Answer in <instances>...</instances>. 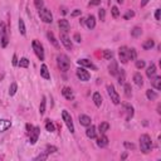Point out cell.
Returning <instances> with one entry per match:
<instances>
[{
  "instance_id": "f5cc1de1",
  "label": "cell",
  "mask_w": 161,
  "mask_h": 161,
  "mask_svg": "<svg viewBox=\"0 0 161 161\" xmlns=\"http://www.w3.org/2000/svg\"><path fill=\"white\" fill-rule=\"evenodd\" d=\"M160 13H161V10H160V9H156V11H155V19H156V20H160Z\"/></svg>"
},
{
  "instance_id": "11a10c76",
  "label": "cell",
  "mask_w": 161,
  "mask_h": 161,
  "mask_svg": "<svg viewBox=\"0 0 161 161\" xmlns=\"http://www.w3.org/2000/svg\"><path fill=\"white\" fill-rule=\"evenodd\" d=\"M34 127L32 126V125H29V124H26V132H28V135H29V133L32 132V130H33Z\"/></svg>"
},
{
  "instance_id": "4316f807",
  "label": "cell",
  "mask_w": 161,
  "mask_h": 161,
  "mask_svg": "<svg viewBox=\"0 0 161 161\" xmlns=\"http://www.w3.org/2000/svg\"><path fill=\"white\" fill-rule=\"evenodd\" d=\"M133 80H135V83L139 87H141L143 84V78H142L141 73H135V74H133Z\"/></svg>"
},
{
  "instance_id": "91938a15",
  "label": "cell",
  "mask_w": 161,
  "mask_h": 161,
  "mask_svg": "<svg viewBox=\"0 0 161 161\" xmlns=\"http://www.w3.org/2000/svg\"><path fill=\"white\" fill-rule=\"evenodd\" d=\"M79 23H80V24H84V23H86V19H80Z\"/></svg>"
},
{
  "instance_id": "ffe728a7",
  "label": "cell",
  "mask_w": 161,
  "mask_h": 161,
  "mask_svg": "<svg viewBox=\"0 0 161 161\" xmlns=\"http://www.w3.org/2000/svg\"><path fill=\"white\" fill-rule=\"evenodd\" d=\"M146 76L149 77V78H152L154 76H156V65L154 63H151L149 67H147V69H146Z\"/></svg>"
},
{
  "instance_id": "9f6ffc18",
  "label": "cell",
  "mask_w": 161,
  "mask_h": 161,
  "mask_svg": "<svg viewBox=\"0 0 161 161\" xmlns=\"http://www.w3.org/2000/svg\"><path fill=\"white\" fill-rule=\"evenodd\" d=\"M149 2H150V0H141V3H140L141 8H143V6H145V5L147 4V3H149Z\"/></svg>"
},
{
  "instance_id": "ba28073f",
  "label": "cell",
  "mask_w": 161,
  "mask_h": 161,
  "mask_svg": "<svg viewBox=\"0 0 161 161\" xmlns=\"http://www.w3.org/2000/svg\"><path fill=\"white\" fill-rule=\"evenodd\" d=\"M76 74H77V77L80 80H83V82H87V80L91 79V74L88 73V71H86L84 67H80V68H78L76 71Z\"/></svg>"
},
{
  "instance_id": "6da1fadb",
  "label": "cell",
  "mask_w": 161,
  "mask_h": 161,
  "mask_svg": "<svg viewBox=\"0 0 161 161\" xmlns=\"http://www.w3.org/2000/svg\"><path fill=\"white\" fill-rule=\"evenodd\" d=\"M140 149L143 154H149L152 149V141H151V137L149 135H141L140 137Z\"/></svg>"
},
{
  "instance_id": "ac0fdd59",
  "label": "cell",
  "mask_w": 161,
  "mask_h": 161,
  "mask_svg": "<svg viewBox=\"0 0 161 161\" xmlns=\"http://www.w3.org/2000/svg\"><path fill=\"white\" fill-rule=\"evenodd\" d=\"M151 86L155 88V89H161V77L159 76H154L151 78Z\"/></svg>"
},
{
  "instance_id": "4fadbf2b",
  "label": "cell",
  "mask_w": 161,
  "mask_h": 161,
  "mask_svg": "<svg viewBox=\"0 0 161 161\" xmlns=\"http://www.w3.org/2000/svg\"><path fill=\"white\" fill-rule=\"evenodd\" d=\"M124 111L126 113V120L130 121L132 117H133V113H135V111H133V107L128 103H124Z\"/></svg>"
},
{
  "instance_id": "6f0895ef",
  "label": "cell",
  "mask_w": 161,
  "mask_h": 161,
  "mask_svg": "<svg viewBox=\"0 0 161 161\" xmlns=\"http://www.w3.org/2000/svg\"><path fill=\"white\" fill-rule=\"evenodd\" d=\"M62 13H63V14H67V9H65V8H62Z\"/></svg>"
},
{
  "instance_id": "3957f363",
  "label": "cell",
  "mask_w": 161,
  "mask_h": 161,
  "mask_svg": "<svg viewBox=\"0 0 161 161\" xmlns=\"http://www.w3.org/2000/svg\"><path fill=\"white\" fill-rule=\"evenodd\" d=\"M9 43V37H8V29L5 23H0V45L5 48Z\"/></svg>"
},
{
  "instance_id": "b9f144b4",
  "label": "cell",
  "mask_w": 161,
  "mask_h": 161,
  "mask_svg": "<svg viewBox=\"0 0 161 161\" xmlns=\"http://www.w3.org/2000/svg\"><path fill=\"white\" fill-rule=\"evenodd\" d=\"M111 13H112V17L113 18H118L120 17V10L117 6H112L111 8Z\"/></svg>"
},
{
  "instance_id": "30bf717a",
  "label": "cell",
  "mask_w": 161,
  "mask_h": 161,
  "mask_svg": "<svg viewBox=\"0 0 161 161\" xmlns=\"http://www.w3.org/2000/svg\"><path fill=\"white\" fill-rule=\"evenodd\" d=\"M61 42L63 43V45L65 47V49H68V50H72V48H73L72 40H71V38H69L68 35H67L65 33L61 34Z\"/></svg>"
},
{
  "instance_id": "83f0119b",
  "label": "cell",
  "mask_w": 161,
  "mask_h": 161,
  "mask_svg": "<svg viewBox=\"0 0 161 161\" xmlns=\"http://www.w3.org/2000/svg\"><path fill=\"white\" fill-rule=\"evenodd\" d=\"M116 76H118V83H120V84H124V83H125V78H126L125 71H124V69H118V72H117Z\"/></svg>"
},
{
  "instance_id": "7402d4cb",
  "label": "cell",
  "mask_w": 161,
  "mask_h": 161,
  "mask_svg": "<svg viewBox=\"0 0 161 161\" xmlns=\"http://www.w3.org/2000/svg\"><path fill=\"white\" fill-rule=\"evenodd\" d=\"M86 25H87L88 29H95V26H96V18L93 17V15H89L86 19Z\"/></svg>"
},
{
  "instance_id": "52a82bcc",
  "label": "cell",
  "mask_w": 161,
  "mask_h": 161,
  "mask_svg": "<svg viewBox=\"0 0 161 161\" xmlns=\"http://www.w3.org/2000/svg\"><path fill=\"white\" fill-rule=\"evenodd\" d=\"M107 92H108V96L111 97V101L115 103V104H120V96H118V93L116 92L113 84H108L107 86Z\"/></svg>"
},
{
  "instance_id": "5bb4252c",
  "label": "cell",
  "mask_w": 161,
  "mask_h": 161,
  "mask_svg": "<svg viewBox=\"0 0 161 161\" xmlns=\"http://www.w3.org/2000/svg\"><path fill=\"white\" fill-rule=\"evenodd\" d=\"M62 95L64 96V98L69 100V101H72L74 98V95H73V92H72V89L69 87H63L62 88Z\"/></svg>"
},
{
  "instance_id": "9c48e42d",
  "label": "cell",
  "mask_w": 161,
  "mask_h": 161,
  "mask_svg": "<svg viewBox=\"0 0 161 161\" xmlns=\"http://www.w3.org/2000/svg\"><path fill=\"white\" fill-rule=\"evenodd\" d=\"M118 57H120V61L122 62L124 64H126L128 62V48L127 47H121L118 49Z\"/></svg>"
},
{
  "instance_id": "8992f818",
  "label": "cell",
  "mask_w": 161,
  "mask_h": 161,
  "mask_svg": "<svg viewBox=\"0 0 161 161\" xmlns=\"http://www.w3.org/2000/svg\"><path fill=\"white\" fill-rule=\"evenodd\" d=\"M39 17H40V19H42L44 23H47V24H50L53 22V15H52L50 10L47 9V8H44V6L42 9H39Z\"/></svg>"
},
{
  "instance_id": "7bdbcfd3",
  "label": "cell",
  "mask_w": 161,
  "mask_h": 161,
  "mask_svg": "<svg viewBox=\"0 0 161 161\" xmlns=\"http://www.w3.org/2000/svg\"><path fill=\"white\" fill-rule=\"evenodd\" d=\"M132 17H135V11H133V10H127L126 11V14L124 15V19H130V18H132Z\"/></svg>"
},
{
  "instance_id": "d6986e66",
  "label": "cell",
  "mask_w": 161,
  "mask_h": 161,
  "mask_svg": "<svg viewBox=\"0 0 161 161\" xmlns=\"http://www.w3.org/2000/svg\"><path fill=\"white\" fill-rule=\"evenodd\" d=\"M91 122H92V120H91V117L89 116H87V115H80L79 116V124L82 125V126H89L91 125Z\"/></svg>"
},
{
  "instance_id": "f6af8a7d",
  "label": "cell",
  "mask_w": 161,
  "mask_h": 161,
  "mask_svg": "<svg viewBox=\"0 0 161 161\" xmlns=\"http://www.w3.org/2000/svg\"><path fill=\"white\" fill-rule=\"evenodd\" d=\"M47 159H48V154H47V152L40 154V155H38L37 157H34L35 161H38V160H47Z\"/></svg>"
},
{
  "instance_id": "8d00e7d4",
  "label": "cell",
  "mask_w": 161,
  "mask_h": 161,
  "mask_svg": "<svg viewBox=\"0 0 161 161\" xmlns=\"http://www.w3.org/2000/svg\"><path fill=\"white\" fill-rule=\"evenodd\" d=\"M18 25H19V32H20V34H22V35H25V34H26V29H25L24 20H23V19H19Z\"/></svg>"
},
{
  "instance_id": "4dcf8cb0",
  "label": "cell",
  "mask_w": 161,
  "mask_h": 161,
  "mask_svg": "<svg viewBox=\"0 0 161 161\" xmlns=\"http://www.w3.org/2000/svg\"><path fill=\"white\" fill-rule=\"evenodd\" d=\"M45 106H47V101L45 97H42V101H40V106H39V113L40 115H44L45 113Z\"/></svg>"
},
{
  "instance_id": "d6a6232c",
  "label": "cell",
  "mask_w": 161,
  "mask_h": 161,
  "mask_svg": "<svg viewBox=\"0 0 161 161\" xmlns=\"http://www.w3.org/2000/svg\"><path fill=\"white\" fill-rule=\"evenodd\" d=\"M18 65L20 67V68H28L29 67V59L28 58H22L19 62H18Z\"/></svg>"
},
{
  "instance_id": "e0dca14e",
  "label": "cell",
  "mask_w": 161,
  "mask_h": 161,
  "mask_svg": "<svg viewBox=\"0 0 161 161\" xmlns=\"http://www.w3.org/2000/svg\"><path fill=\"white\" fill-rule=\"evenodd\" d=\"M107 145H108V137H107L104 133H102V136L97 139V146L103 149V147H106Z\"/></svg>"
},
{
  "instance_id": "7c38bea8",
  "label": "cell",
  "mask_w": 161,
  "mask_h": 161,
  "mask_svg": "<svg viewBox=\"0 0 161 161\" xmlns=\"http://www.w3.org/2000/svg\"><path fill=\"white\" fill-rule=\"evenodd\" d=\"M77 63H78L80 67H84V68H91V69H93V71H97V67L93 64L89 59H79V61H77Z\"/></svg>"
},
{
  "instance_id": "5b68a950",
  "label": "cell",
  "mask_w": 161,
  "mask_h": 161,
  "mask_svg": "<svg viewBox=\"0 0 161 161\" xmlns=\"http://www.w3.org/2000/svg\"><path fill=\"white\" fill-rule=\"evenodd\" d=\"M62 118H63V121H64L65 126L68 127V130L71 131V133H73V132H74V125H73L72 116L68 113V111H65V110L62 111Z\"/></svg>"
},
{
  "instance_id": "484cf974",
  "label": "cell",
  "mask_w": 161,
  "mask_h": 161,
  "mask_svg": "<svg viewBox=\"0 0 161 161\" xmlns=\"http://www.w3.org/2000/svg\"><path fill=\"white\" fill-rule=\"evenodd\" d=\"M93 102H95V104L97 107H101V104H102V96H101V93H98V92L93 93Z\"/></svg>"
},
{
  "instance_id": "74e56055",
  "label": "cell",
  "mask_w": 161,
  "mask_h": 161,
  "mask_svg": "<svg viewBox=\"0 0 161 161\" xmlns=\"http://www.w3.org/2000/svg\"><path fill=\"white\" fill-rule=\"evenodd\" d=\"M17 91H18V84L15 82H13L10 84V87H9V95L10 96H14L15 93H17Z\"/></svg>"
},
{
  "instance_id": "9a60e30c",
  "label": "cell",
  "mask_w": 161,
  "mask_h": 161,
  "mask_svg": "<svg viewBox=\"0 0 161 161\" xmlns=\"http://www.w3.org/2000/svg\"><path fill=\"white\" fill-rule=\"evenodd\" d=\"M86 135L88 139H96L97 137V132H96V127L95 126H87V130H86Z\"/></svg>"
},
{
  "instance_id": "c3c4849f",
  "label": "cell",
  "mask_w": 161,
  "mask_h": 161,
  "mask_svg": "<svg viewBox=\"0 0 161 161\" xmlns=\"http://www.w3.org/2000/svg\"><path fill=\"white\" fill-rule=\"evenodd\" d=\"M101 4V0H91L89 2V6H96V5H100Z\"/></svg>"
},
{
  "instance_id": "44dd1931",
  "label": "cell",
  "mask_w": 161,
  "mask_h": 161,
  "mask_svg": "<svg viewBox=\"0 0 161 161\" xmlns=\"http://www.w3.org/2000/svg\"><path fill=\"white\" fill-rule=\"evenodd\" d=\"M11 126V121L9 120H0V132H4Z\"/></svg>"
},
{
  "instance_id": "60d3db41",
  "label": "cell",
  "mask_w": 161,
  "mask_h": 161,
  "mask_svg": "<svg viewBox=\"0 0 161 161\" xmlns=\"http://www.w3.org/2000/svg\"><path fill=\"white\" fill-rule=\"evenodd\" d=\"M58 151V149L56 146H50V145H48L47 147H45V152L49 155V154H53V152H57Z\"/></svg>"
},
{
  "instance_id": "1f68e13d",
  "label": "cell",
  "mask_w": 161,
  "mask_h": 161,
  "mask_svg": "<svg viewBox=\"0 0 161 161\" xmlns=\"http://www.w3.org/2000/svg\"><path fill=\"white\" fill-rule=\"evenodd\" d=\"M154 45H155L154 40H152V39H147L146 42H145V43L142 44V48H143V49H146V50H149V49L154 48Z\"/></svg>"
},
{
  "instance_id": "8fae6325",
  "label": "cell",
  "mask_w": 161,
  "mask_h": 161,
  "mask_svg": "<svg viewBox=\"0 0 161 161\" xmlns=\"http://www.w3.org/2000/svg\"><path fill=\"white\" fill-rule=\"evenodd\" d=\"M39 133H40V127H34V128L32 130V132L29 133V140H30V143H32V145L37 143L38 137H39Z\"/></svg>"
},
{
  "instance_id": "cb8c5ba5",
  "label": "cell",
  "mask_w": 161,
  "mask_h": 161,
  "mask_svg": "<svg viewBox=\"0 0 161 161\" xmlns=\"http://www.w3.org/2000/svg\"><path fill=\"white\" fill-rule=\"evenodd\" d=\"M40 76L44 79H50V73H49L48 67L45 64H42V67H40Z\"/></svg>"
},
{
  "instance_id": "836d02e7",
  "label": "cell",
  "mask_w": 161,
  "mask_h": 161,
  "mask_svg": "<svg viewBox=\"0 0 161 161\" xmlns=\"http://www.w3.org/2000/svg\"><path fill=\"white\" fill-rule=\"evenodd\" d=\"M98 130H100L101 133H106L107 131L110 130V124H107V122H102V124H100Z\"/></svg>"
},
{
  "instance_id": "f35d334b",
  "label": "cell",
  "mask_w": 161,
  "mask_h": 161,
  "mask_svg": "<svg viewBox=\"0 0 161 161\" xmlns=\"http://www.w3.org/2000/svg\"><path fill=\"white\" fill-rule=\"evenodd\" d=\"M103 57H104V59L112 61V58H113V53H112L111 50H108V49H106V50L103 52Z\"/></svg>"
},
{
  "instance_id": "d4e9b609",
  "label": "cell",
  "mask_w": 161,
  "mask_h": 161,
  "mask_svg": "<svg viewBox=\"0 0 161 161\" xmlns=\"http://www.w3.org/2000/svg\"><path fill=\"white\" fill-rule=\"evenodd\" d=\"M47 37H48V39H49V42L54 45L56 48H59V43H58V40L56 39V37H54V34H53L52 32H48L47 33Z\"/></svg>"
},
{
  "instance_id": "2e32d148",
  "label": "cell",
  "mask_w": 161,
  "mask_h": 161,
  "mask_svg": "<svg viewBox=\"0 0 161 161\" xmlns=\"http://www.w3.org/2000/svg\"><path fill=\"white\" fill-rule=\"evenodd\" d=\"M58 25H59V29H61L63 33H68V32H69V23H68V20L61 19V20L58 22Z\"/></svg>"
},
{
  "instance_id": "277c9868",
  "label": "cell",
  "mask_w": 161,
  "mask_h": 161,
  "mask_svg": "<svg viewBox=\"0 0 161 161\" xmlns=\"http://www.w3.org/2000/svg\"><path fill=\"white\" fill-rule=\"evenodd\" d=\"M32 47H33V50L35 53V56L39 58V61H44V49H43V45L40 44L38 40H33V42H32Z\"/></svg>"
},
{
  "instance_id": "f1b7e54d",
  "label": "cell",
  "mask_w": 161,
  "mask_h": 161,
  "mask_svg": "<svg viewBox=\"0 0 161 161\" xmlns=\"http://www.w3.org/2000/svg\"><path fill=\"white\" fill-rule=\"evenodd\" d=\"M146 97L149 98L150 101H155L157 98V93L155 91H152V89H147L146 91Z\"/></svg>"
},
{
  "instance_id": "f546056e",
  "label": "cell",
  "mask_w": 161,
  "mask_h": 161,
  "mask_svg": "<svg viewBox=\"0 0 161 161\" xmlns=\"http://www.w3.org/2000/svg\"><path fill=\"white\" fill-rule=\"evenodd\" d=\"M141 34H142V29L140 26H135V28L131 30V37H133V38H139V37H141Z\"/></svg>"
},
{
  "instance_id": "f907efd6",
  "label": "cell",
  "mask_w": 161,
  "mask_h": 161,
  "mask_svg": "<svg viewBox=\"0 0 161 161\" xmlns=\"http://www.w3.org/2000/svg\"><path fill=\"white\" fill-rule=\"evenodd\" d=\"M73 39H74V42H77V43H80V42H82V38H80V35H79L78 33H76V34H74Z\"/></svg>"
},
{
  "instance_id": "7a4b0ae2",
  "label": "cell",
  "mask_w": 161,
  "mask_h": 161,
  "mask_svg": "<svg viewBox=\"0 0 161 161\" xmlns=\"http://www.w3.org/2000/svg\"><path fill=\"white\" fill-rule=\"evenodd\" d=\"M57 63H58V67L62 72H67L71 68V61L65 54H59L57 58Z\"/></svg>"
},
{
  "instance_id": "bcb514c9",
  "label": "cell",
  "mask_w": 161,
  "mask_h": 161,
  "mask_svg": "<svg viewBox=\"0 0 161 161\" xmlns=\"http://www.w3.org/2000/svg\"><path fill=\"white\" fill-rule=\"evenodd\" d=\"M145 65H146L145 61H136V68L137 69H142Z\"/></svg>"
},
{
  "instance_id": "680465c9",
  "label": "cell",
  "mask_w": 161,
  "mask_h": 161,
  "mask_svg": "<svg viewBox=\"0 0 161 161\" xmlns=\"http://www.w3.org/2000/svg\"><path fill=\"white\" fill-rule=\"evenodd\" d=\"M116 2H117V3H118V4H122V3H124V2H125V0H116Z\"/></svg>"
},
{
  "instance_id": "ab89813d",
  "label": "cell",
  "mask_w": 161,
  "mask_h": 161,
  "mask_svg": "<svg viewBox=\"0 0 161 161\" xmlns=\"http://www.w3.org/2000/svg\"><path fill=\"white\" fill-rule=\"evenodd\" d=\"M124 88H125V95L127 96V97H131V95H132V89H131V86L128 84V83H124Z\"/></svg>"
},
{
  "instance_id": "681fc988",
  "label": "cell",
  "mask_w": 161,
  "mask_h": 161,
  "mask_svg": "<svg viewBox=\"0 0 161 161\" xmlns=\"http://www.w3.org/2000/svg\"><path fill=\"white\" fill-rule=\"evenodd\" d=\"M82 13H80V10L79 9H76L74 11H72V14H71V17L72 18H76V17H78V15H80Z\"/></svg>"
},
{
  "instance_id": "d590c367",
  "label": "cell",
  "mask_w": 161,
  "mask_h": 161,
  "mask_svg": "<svg viewBox=\"0 0 161 161\" xmlns=\"http://www.w3.org/2000/svg\"><path fill=\"white\" fill-rule=\"evenodd\" d=\"M45 128H47V131H49V132H54L56 126H54V124H53L50 120H45Z\"/></svg>"
},
{
  "instance_id": "603a6c76",
  "label": "cell",
  "mask_w": 161,
  "mask_h": 161,
  "mask_svg": "<svg viewBox=\"0 0 161 161\" xmlns=\"http://www.w3.org/2000/svg\"><path fill=\"white\" fill-rule=\"evenodd\" d=\"M108 72H110L111 76H116L117 74V72H118V64H117V62H115V61L111 62V64L108 65Z\"/></svg>"
},
{
  "instance_id": "7dc6e473",
  "label": "cell",
  "mask_w": 161,
  "mask_h": 161,
  "mask_svg": "<svg viewBox=\"0 0 161 161\" xmlns=\"http://www.w3.org/2000/svg\"><path fill=\"white\" fill-rule=\"evenodd\" d=\"M34 3H35V6L38 10L43 8V0H34Z\"/></svg>"
},
{
  "instance_id": "ee69618b",
  "label": "cell",
  "mask_w": 161,
  "mask_h": 161,
  "mask_svg": "<svg viewBox=\"0 0 161 161\" xmlns=\"http://www.w3.org/2000/svg\"><path fill=\"white\" fill-rule=\"evenodd\" d=\"M98 18H100L101 22H104V19H106V11H104V9L98 10Z\"/></svg>"
},
{
  "instance_id": "816d5d0a",
  "label": "cell",
  "mask_w": 161,
  "mask_h": 161,
  "mask_svg": "<svg viewBox=\"0 0 161 161\" xmlns=\"http://www.w3.org/2000/svg\"><path fill=\"white\" fill-rule=\"evenodd\" d=\"M125 147H126V149H135V145H133V143H130V142H125Z\"/></svg>"
},
{
  "instance_id": "e575fe53",
  "label": "cell",
  "mask_w": 161,
  "mask_h": 161,
  "mask_svg": "<svg viewBox=\"0 0 161 161\" xmlns=\"http://www.w3.org/2000/svg\"><path fill=\"white\" fill-rule=\"evenodd\" d=\"M137 58V52L135 48L128 49V61H135Z\"/></svg>"
},
{
  "instance_id": "db71d44e",
  "label": "cell",
  "mask_w": 161,
  "mask_h": 161,
  "mask_svg": "<svg viewBox=\"0 0 161 161\" xmlns=\"http://www.w3.org/2000/svg\"><path fill=\"white\" fill-rule=\"evenodd\" d=\"M13 65H18V57H17V54L13 56Z\"/></svg>"
}]
</instances>
